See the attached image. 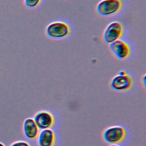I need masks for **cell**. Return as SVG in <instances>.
I'll return each mask as SVG.
<instances>
[{"label": "cell", "mask_w": 146, "mask_h": 146, "mask_svg": "<svg viewBox=\"0 0 146 146\" xmlns=\"http://www.w3.org/2000/svg\"><path fill=\"white\" fill-rule=\"evenodd\" d=\"M23 132L25 136L29 140L36 139L39 132V129L33 118H26L23 123Z\"/></svg>", "instance_id": "cell-9"}, {"label": "cell", "mask_w": 146, "mask_h": 146, "mask_svg": "<svg viewBox=\"0 0 146 146\" xmlns=\"http://www.w3.org/2000/svg\"><path fill=\"white\" fill-rule=\"evenodd\" d=\"M36 139L38 146H54L55 132L51 128L42 129L39 131Z\"/></svg>", "instance_id": "cell-8"}, {"label": "cell", "mask_w": 146, "mask_h": 146, "mask_svg": "<svg viewBox=\"0 0 146 146\" xmlns=\"http://www.w3.org/2000/svg\"><path fill=\"white\" fill-rule=\"evenodd\" d=\"M133 84L131 76L124 70L120 71L110 80V88L116 92H123L130 90Z\"/></svg>", "instance_id": "cell-2"}, {"label": "cell", "mask_w": 146, "mask_h": 146, "mask_svg": "<svg viewBox=\"0 0 146 146\" xmlns=\"http://www.w3.org/2000/svg\"><path fill=\"white\" fill-rule=\"evenodd\" d=\"M108 48L111 55L120 60L127 59L131 53V47L128 43L120 39L110 43Z\"/></svg>", "instance_id": "cell-6"}, {"label": "cell", "mask_w": 146, "mask_h": 146, "mask_svg": "<svg viewBox=\"0 0 146 146\" xmlns=\"http://www.w3.org/2000/svg\"><path fill=\"white\" fill-rule=\"evenodd\" d=\"M103 140L108 144H119L127 136L125 128L120 125H113L105 128L102 132Z\"/></svg>", "instance_id": "cell-1"}, {"label": "cell", "mask_w": 146, "mask_h": 146, "mask_svg": "<svg viewBox=\"0 0 146 146\" xmlns=\"http://www.w3.org/2000/svg\"><path fill=\"white\" fill-rule=\"evenodd\" d=\"M0 146H5L3 143H1L0 142Z\"/></svg>", "instance_id": "cell-14"}, {"label": "cell", "mask_w": 146, "mask_h": 146, "mask_svg": "<svg viewBox=\"0 0 146 146\" xmlns=\"http://www.w3.org/2000/svg\"><path fill=\"white\" fill-rule=\"evenodd\" d=\"M122 7L121 0H100L96 5L95 11L99 15L107 17L117 14Z\"/></svg>", "instance_id": "cell-4"}, {"label": "cell", "mask_w": 146, "mask_h": 146, "mask_svg": "<svg viewBox=\"0 0 146 146\" xmlns=\"http://www.w3.org/2000/svg\"><path fill=\"white\" fill-rule=\"evenodd\" d=\"M42 0H24V5L28 8L34 9L38 7Z\"/></svg>", "instance_id": "cell-10"}, {"label": "cell", "mask_w": 146, "mask_h": 146, "mask_svg": "<svg viewBox=\"0 0 146 146\" xmlns=\"http://www.w3.org/2000/svg\"><path fill=\"white\" fill-rule=\"evenodd\" d=\"M10 146H31V145L27 141L24 140H19L14 142L10 145Z\"/></svg>", "instance_id": "cell-11"}, {"label": "cell", "mask_w": 146, "mask_h": 146, "mask_svg": "<svg viewBox=\"0 0 146 146\" xmlns=\"http://www.w3.org/2000/svg\"><path fill=\"white\" fill-rule=\"evenodd\" d=\"M141 85L143 86V87L145 88V74H144L141 77Z\"/></svg>", "instance_id": "cell-12"}, {"label": "cell", "mask_w": 146, "mask_h": 146, "mask_svg": "<svg viewBox=\"0 0 146 146\" xmlns=\"http://www.w3.org/2000/svg\"><path fill=\"white\" fill-rule=\"evenodd\" d=\"M33 119L39 130L51 128L55 124V117L48 110H42L36 112Z\"/></svg>", "instance_id": "cell-7"}, {"label": "cell", "mask_w": 146, "mask_h": 146, "mask_svg": "<svg viewBox=\"0 0 146 146\" xmlns=\"http://www.w3.org/2000/svg\"><path fill=\"white\" fill-rule=\"evenodd\" d=\"M108 146H120L119 144H108Z\"/></svg>", "instance_id": "cell-13"}, {"label": "cell", "mask_w": 146, "mask_h": 146, "mask_svg": "<svg viewBox=\"0 0 146 146\" xmlns=\"http://www.w3.org/2000/svg\"><path fill=\"white\" fill-rule=\"evenodd\" d=\"M71 31V28L66 22L56 21L48 24L44 33L50 39H62L70 36Z\"/></svg>", "instance_id": "cell-3"}, {"label": "cell", "mask_w": 146, "mask_h": 146, "mask_svg": "<svg viewBox=\"0 0 146 146\" xmlns=\"http://www.w3.org/2000/svg\"><path fill=\"white\" fill-rule=\"evenodd\" d=\"M124 33V27L119 21H112L104 28L102 38L104 43H110L121 38Z\"/></svg>", "instance_id": "cell-5"}]
</instances>
